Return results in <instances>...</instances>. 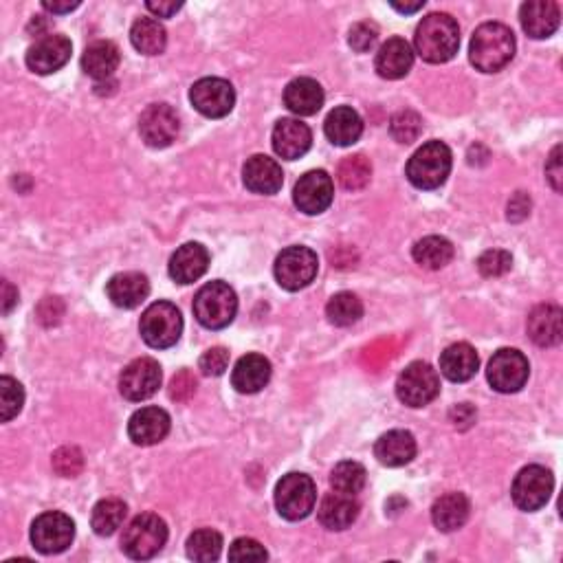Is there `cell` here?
<instances>
[{"instance_id":"1","label":"cell","mask_w":563,"mask_h":563,"mask_svg":"<svg viewBox=\"0 0 563 563\" xmlns=\"http://www.w3.org/2000/svg\"><path fill=\"white\" fill-rule=\"evenodd\" d=\"M416 53L429 64H445L460 49V27L449 14H429L418 22L414 36Z\"/></svg>"},{"instance_id":"2","label":"cell","mask_w":563,"mask_h":563,"mask_svg":"<svg viewBox=\"0 0 563 563\" xmlns=\"http://www.w3.org/2000/svg\"><path fill=\"white\" fill-rule=\"evenodd\" d=\"M515 55V33L502 22H484L471 38L469 60L482 73H498Z\"/></svg>"},{"instance_id":"3","label":"cell","mask_w":563,"mask_h":563,"mask_svg":"<svg viewBox=\"0 0 563 563\" xmlns=\"http://www.w3.org/2000/svg\"><path fill=\"white\" fill-rule=\"evenodd\" d=\"M451 150L443 141H429L418 148L407 163V179L418 190H438L451 172Z\"/></svg>"},{"instance_id":"4","label":"cell","mask_w":563,"mask_h":563,"mask_svg":"<svg viewBox=\"0 0 563 563\" xmlns=\"http://www.w3.org/2000/svg\"><path fill=\"white\" fill-rule=\"evenodd\" d=\"M238 313L236 291L225 282H209L194 297V315L198 324L209 330L227 328Z\"/></svg>"},{"instance_id":"5","label":"cell","mask_w":563,"mask_h":563,"mask_svg":"<svg viewBox=\"0 0 563 563\" xmlns=\"http://www.w3.org/2000/svg\"><path fill=\"white\" fill-rule=\"evenodd\" d=\"M165 542H168V524L159 515L141 513L126 526L124 537H121V548L130 559L143 561L157 557Z\"/></svg>"},{"instance_id":"6","label":"cell","mask_w":563,"mask_h":563,"mask_svg":"<svg viewBox=\"0 0 563 563\" xmlns=\"http://www.w3.org/2000/svg\"><path fill=\"white\" fill-rule=\"evenodd\" d=\"M139 330L150 348H172L183 333L181 311L170 302H154L141 315Z\"/></svg>"},{"instance_id":"7","label":"cell","mask_w":563,"mask_h":563,"mask_svg":"<svg viewBox=\"0 0 563 563\" xmlns=\"http://www.w3.org/2000/svg\"><path fill=\"white\" fill-rule=\"evenodd\" d=\"M317 502L315 482L306 473H289L275 487V506L278 513L289 522L306 520Z\"/></svg>"},{"instance_id":"8","label":"cell","mask_w":563,"mask_h":563,"mask_svg":"<svg viewBox=\"0 0 563 563\" xmlns=\"http://www.w3.org/2000/svg\"><path fill=\"white\" fill-rule=\"evenodd\" d=\"M317 253L308 247H289L275 260V280L286 291H302L317 278Z\"/></svg>"},{"instance_id":"9","label":"cell","mask_w":563,"mask_h":563,"mask_svg":"<svg viewBox=\"0 0 563 563\" xmlns=\"http://www.w3.org/2000/svg\"><path fill=\"white\" fill-rule=\"evenodd\" d=\"M440 394L438 372L423 361H414L407 366L396 381V396L407 407H425Z\"/></svg>"},{"instance_id":"10","label":"cell","mask_w":563,"mask_h":563,"mask_svg":"<svg viewBox=\"0 0 563 563\" xmlns=\"http://www.w3.org/2000/svg\"><path fill=\"white\" fill-rule=\"evenodd\" d=\"M553 489H555L553 473H550L546 467L531 465L517 473L511 495L517 509H522L526 513H535L548 504Z\"/></svg>"},{"instance_id":"11","label":"cell","mask_w":563,"mask_h":563,"mask_svg":"<svg viewBox=\"0 0 563 563\" xmlns=\"http://www.w3.org/2000/svg\"><path fill=\"white\" fill-rule=\"evenodd\" d=\"M528 374H531L528 359L524 357V352L515 348H502L495 352L487 368L491 388L500 394L520 392L528 381Z\"/></svg>"},{"instance_id":"12","label":"cell","mask_w":563,"mask_h":563,"mask_svg":"<svg viewBox=\"0 0 563 563\" xmlns=\"http://www.w3.org/2000/svg\"><path fill=\"white\" fill-rule=\"evenodd\" d=\"M75 524L69 515L60 511L42 513L31 524V544L42 555H58L73 544Z\"/></svg>"},{"instance_id":"13","label":"cell","mask_w":563,"mask_h":563,"mask_svg":"<svg viewBox=\"0 0 563 563\" xmlns=\"http://www.w3.org/2000/svg\"><path fill=\"white\" fill-rule=\"evenodd\" d=\"M161 366L150 357L135 359L124 368L119 377V392L132 403L148 401L161 388Z\"/></svg>"},{"instance_id":"14","label":"cell","mask_w":563,"mask_h":563,"mask_svg":"<svg viewBox=\"0 0 563 563\" xmlns=\"http://www.w3.org/2000/svg\"><path fill=\"white\" fill-rule=\"evenodd\" d=\"M190 102L198 113L209 119L227 117L236 106V91L227 80L220 77H203L190 91Z\"/></svg>"},{"instance_id":"15","label":"cell","mask_w":563,"mask_h":563,"mask_svg":"<svg viewBox=\"0 0 563 563\" xmlns=\"http://www.w3.org/2000/svg\"><path fill=\"white\" fill-rule=\"evenodd\" d=\"M333 198H335V185L328 172L324 170L306 172L302 179L295 183L293 201L297 209L308 216L324 214L326 209L333 205Z\"/></svg>"},{"instance_id":"16","label":"cell","mask_w":563,"mask_h":563,"mask_svg":"<svg viewBox=\"0 0 563 563\" xmlns=\"http://www.w3.org/2000/svg\"><path fill=\"white\" fill-rule=\"evenodd\" d=\"M139 135L150 148H168L179 137V117L168 104H152L139 119Z\"/></svg>"},{"instance_id":"17","label":"cell","mask_w":563,"mask_h":563,"mask_svg":"<svg viewBox=\"0 0 563 563\" xmlns=\"http://www.w3.org/2000/svg\"><path fill=\"white\" fill-rule=\"evenodd\" d=\"M73 44L66 36L60 33H51V36H44L36 40V44H31L27 51V66L38 75H51L55 71H60L62 66L71 60Z\"/></svg>"},{"instance_id":"18","label":"cell","mask_w":563,"mask_h":563,"mask_svg":"<svg viewBox=\"0 0 563 563\" xmlns=\"http://www.w3.org/2000/svg\"><path fill=\"white\" fill-rule=\"evenodd\" d=\"M273 150L278 157L286 161H295L304 157V154L313 146V132L304 121L284 117L273 128Z\"/></svg>"},{"instance_id":"19","label":"cell","mask_w":563,"mask_h":563,"mask_svg":"<svg viewBox=\"0 0 563 563\" xmlns=\"http://www.w3.org/2000/svg\"><path fill=\"white\" fill-rule=\"evenodd\" d=\"M170 414L161 407H141L139 412L132 414L128 423V436L139 447L159 445L161 440L170 434Z\"/></svg>"},{"instance_id":"20","label":"cell","mask_w":563,"mask_h":563,"mask_svg":"<svg viewBox=\"0 0 563 563\" xmlns=\"http://www.w3.org/2000/svg\"><path fill=\"white\" fill-rule=\"evenodd\" d=\"M242 181L253 194H278L284 185V174L280 163L267 154H253L242 168Z\"/></svg>"},{"instance_id":"21","label":"cell","mask_w":563,"mask_h":563,"mask_svg":"<svg viewBox=\"0 0 563 563\" xmlns=\"http://www.w3.org/2000/svg\"><path fill=\"white\" fill-rule=\"evenodd\" d=\"M209 267V251L201 242H187L170 258V278L179 284H194L201 280Z\"/></svg>"},{"instance_id":"22","label":"cell","mask_w":563,"mask_h":563,"mask_svg":"<svg viewBox=\"0 0 563 563\" xmlns=\"http://www.w3.org/2000/svg\"><path fill=\"white\" fill-rule=\"evenodd\" d=\"M520 20L528 36L535 40H544L553 36L559 29L561 11L559 5L550 3V0H531V3L522 5Z\"/></svg>"},{"instance_id":"23","label":"cell","mask_w":563,"mask_h":563,"mask_svg":"<svg viewBox=\"0 0 563 563\" xmlns=\"http://www.w3.org/2000/svg\"><path fill=\"white\" fill-rule=\"evenodd\" d=\"M361 506L355 500V495L346 493H328L324 495L322 504L317 509V517L328 531H346L348 526L357 522Z\"/></svg>"},{"instance_id":"24","label":"cell","mask_w":563,"mask_h":563,"mask_svg":"<svg viewBox=\"0 0 563 563\" xmlns=\"http://www.w3.org/2000/svg\"><path fill=\"white\" fill-rule=\"evenodd\" d=\"M528 335L542 348L559 346L563 339V313L555 304H542L528 315Z\"/></svg>"},{"instance_id":"25","label":"cell","mask_w":563,"mask_h":563,"mask_svg":"<svg viewBox=\"0 0 563 563\" xmlns=\"http://www.w3.org/2000/svg\"><path fill=\"white\" fill-rule=\"evenodd\" d=\"M108 300L119 308H137L150 295V282L143 273L126 271L117 273L106 284Z\"/></svg>"},{"instance_id":"26","label":"cell","mask_w":563,"mask_h":563,"mask_svg":"<svg viewBox=\"0 0 563 563\" xmlns=\"http://www.w3.org/2000/svg\"><path fill=\"white\" fill-rule=\"evenodd\" d=\"M414 64V51L410 47V42L403 38H390L383 44L377 53V73L383 80H401L407 73H410Z\"/></svg>"},{"instance_id":"27","label":"cell","mask_w":563,"mask_h":563,"mask_svg":"<svg viewBox=\"0 0 563 563\" xmlns=\"http://www.w3.org/2000/svg\"><path fill=\"white\" fill-rule=\"evenodd\" d=\"M374 456L383 467H405L416 458V438L405 429L383 434L374 445Z\"/></svg>"},{"instance_id":"28","label":"cell","mask_w":563,"mask_h":563,"mask_svg":"<svg viewBox=\"0 0 563 563\" xmlns=\"http://www.w3.org/2000/svg\"><path fill=\"white\" fill-rule=\"evenodd\" d=\"M284 104L300 117L317 115L324 106V88L311 77H297L284 91Z\"/></svg>"},{"instance_id":"29","label":"cell","mask_w":563,"mask_h":563,"mask_svg":"<svg viewBox=\"0 0 563 563\" xmlns=\"http://www.w3.org/2000/svg\"><path fill=\"white\" fill-rule=\"evenodd\" d=\"M271 381V363L262 355H247L242 357L234 372H231V385L240 394H256L262 388H267Z\"/></svg>"},{"instance_id":"30","label":"cell","mask_w":563,"mask_h":563,"mask_svg":"<svg viewBox=\"0 0 563 563\" xmlns=\"http://www.w3.org/2000/svg\"><path fill=\"white\" fill-rule=\"evenodd\" d=\"M324 132L330 143H335L339 148H348L352 143H357L363 135V119L359 117L357 110L350 106H339L330 110L326 117Z\"/></svg>"},{"instance_id":"31","label":"cell","mask_w":563,"mask_h":563,"mask_svg":"<svg viewBox=\"0 0 563 563\" xmlns=\"http://www.w3.org/2000/svg\"><path fill=\"white\" fill-rule=\"evenodd\" d=\"M471 504L465 493H447L432 506V522L440 533H454L469 520Z\"/></svg>"},{"instance_id":"32","label":"cell","mask_w":563,"mask_h":563,"mask_svg":"<svg viewBox=\"0 0 563 563\" xmlns=\"http://www.w3.org/2000/svg\"><path fill=\"white\" fill-rule=\"evenodd\" d=\"M119 49L115 42L110 40H97L88 44L84 55H82V69L86 75H91L97 82H106L113 77L119 66Z\"/></svg>"},{"instance_id":"33","label":"cell","mask_w":563,"mask_h":563,"mask_svg":"<svg viewBox=\"0 0 563 563\" xmlns=\"http://www.w3.org/2000/svg\"><path fill=\"white\" fill-rule=\"evenodd\" d=\"M478 368H480V357L469 344H454L440 355V372L454 383H465L473 379Z\"/></svg>"},{"instance_id":"34","label":"cell","mask_w":563,"mask_h":563,"mask_svg":"<svg viewBox=\"0 0 563 563\" xmlns=\"http://www.w3.org/2000/svg\"><path fill=\"white\" fill-rule=\"evenodd\" d=\"M412 256L423 269L438 271L454 260V245L443 236H427L416 242Z\"/></svg>"},{"instance_id":"35","label":"cell","mask_w":563,"mask_h":563,"mask_svg":"<svg viewBox=\"0 0 563 563\" xmlns=\"http://www.w3.org/2000/svg\"><path fill=\"white\" fill-rule=\"evenodd\" d=\"M130 40L143 55H159L168 44V31L154 18H139L130 29Z\"/></svg>"},{"instance_id":"36","label":"cell","mask_w":563,"mask_h":563,"mask_svg":"<svg viewBox=\"0 0 563 563\" xmlns=\"http://www.w3.org/2000/svg\"><path fill=\"white\" fill-rule=\"evenodd\" d=\"M126 513H128L126 504L117 500V498H108V500L97 502L95 509H93V515H91L93 531L99 537L115 535L117 528H121V524H124Z\"/></svg>"},{"instance_id":"37","label":"cell","mask_w":563,"mask_h":563,"mask_svg":"<svg viewBox=\"0 0 563 563\" xmlns=\"http://www.w3.org/2000/svg\"><path fill=\"white\" fill-rule=\"evenodd\" d=\"M326 317L328 322L339 328H346L357 324L363 317V302L355 293L341 291L337 295L330 297V302L326 306Z\"/></svg>"},{"instance_id":"38","label":"cell","mask_w":563,"mask_h":563,"mask_svg":"<svg viewBox=\"0 0 563 563\" xmlns=\"http://www.w3.org/2000/svg\"><path fill=\"white\" fill-rule=\"evenodd\" d=\"M372 179V163L363 154H352L339 163L337 181L346 192H359Z\"/></svg>"},{"instance_id":"39","label":"cell","mask_w":563,"mask_h":563,"mask_svg":"<svg viewBox=\"0 0 563 563\" xmlns=\"http://www.w3.org/2000/svg\"><path fill=\"white\" fill-rule=\"evenodd\" d=\"M366 469L359 462H339V465L330 473V487H333L337 493H346V495H357L366 487Z\"/></svg>"},{"instance_id":"40","label":"cell","mask_w":563,"mask_h":563,"mask_svg":"<svg viewBox=\"0 0 563 563\" xmlns=\"http://www.w3.org/2000/svg\"><path fill=\"white\" fill-rule=\"evenodd\" d=\"M223 553V535L212 528H201L187 539V557L194 561H216Z\"/></svg>"},{"instance_id":"41","label":"cell","mask_w":563,"mask_h":563,"mask_svg":"<svg viewBox=\"0 0 563 563\" xmlns=\"http://www.w3.org/2000/svg\"><path fill=\"white\" fill-rule=\"evenodd\" d=\"M22 405H25V390H22V385L11 377L0 379V418L9 423L11 418L20 414Z\"/></svg>"},{"instance_id":"42","label":"cell","mask_w":563,"mask_h":563,"mask_svg":"<svg viewBox=\"0 0 563 563\" xmlns=\"http://www.w3.org/2000/svg\"><path fill=\"white\" fill-rule=\"evenodd\" d=\"M390 132L392 137L399 143H414L423 132V119L414 110H401L396 113L390 121Z\"/></svg>"},{"instance_id":"43","label":"cell","mask_w":563,"mask_h":563,"mask_svg":"<svg viewBox=\"0 0 563 563\" xmlns=\"http://www.w3.org/2000/svg\"><path fill=\"white\" fill-rule=\"evenodd\" d=\"M51 465L60 478H77L84 471V456L77 447H62L53 454Z\"/></svg>"},{"instance_id":"44","label":"cell","mask_w":563,"mask_h":563,"mask_svg":"<svg viewBox=\"0 0 563 563\" xmlns=\"http://www.w3.org/2000/svg\"><path fill=\"white\" fill-rule=\"evenodd\" d=\"M513 267V256L504 249H489L478 258V271L484 278H502Z\"/></svg>"},{"instance_id":"45","label":"cell","mask_w":563,"mask_h":563,"mask_svg":"<svg viewBox=\"0 0 563 563\" xmlns=\"http://www.w3.org/2000/svg\"><path fill=\"white\" fill-rule=\"evenodd\" d=\"M348 42H350V47L355 49L357 53H368V51L374 49V44L379 42V27L374 25V22H370V20L357 22V25L350 29Z\"/></svg>"},{"instance_id":"46","label":"cell","mask_w":563,"mask_h":563,"mask_svg":"<svg viewBox=\"0 0 563 563\" xmlns=\"http://www.w3.org/2000/svg\"><path fill=\"white\" fill-rule=\"evenodd\" d=\"M269 553L256 539L240 537L229 546V559L231 561H267Z\"/></svg>"},{"instance_id":"47","label":"cell","mask_w":563,"mask_h":563,"mask_svg":"<svg viewBox=\"0 0 563 563\" xmlns=\"http://www.w3.org/2000/svg\"><path fill=\"white\" fill-rule=\"evenodd\" d=\"M198 368L203 370L205 377H220L229 368V352L225 348H209L198 361Z\"/></svg>"},{"instance_id":"48","label":"cell","mask_w":563,"mask_h":563,"mask_svg":"<svg viewBox=\"0 0 563 563\" xmlns=\"http://www.w3.org/2000/svg\"><path fill=\"white\" fill-rule=\"evenodd\" d=\"M196 392V379L190 370H181L170 383V399L176 403L190 401Z\"/></svg>"},{"instance_id":"49","label":"cell","mask_w":563,"mask_h":563,"mask_svg":"<svg viewBox=\"0 0 563 563\" xmlns=\"http://www.w3.org/2000/svg\"><path fill=\"white\" fill-rule=\"evenodd\" d=\"M64 315V304L60 297H44L38 306V319L44 326H55Z\"/></svg>"},{"instance_id":"50","label":"cell","mask_w":563,"mask_h":563,"mask_svg":"<svg viewBox=\"0 0 563 563\" xmlns=\"http://www.w3.org/2000/svg\"><path fill=\"white\" fill-rule=\"evenodd\" d=\"M546 179L555 192H561L563 181V168H561V146L550 152V159L546 163Z\"/></svg>"},{"instance_id":"51","label":"cell","mask_w":563,"mask_h":563,"mask_svg":"<svg viewBox=\"0 0 563 563\" xmlns=\"http://www.w3.org/2000/svg\"><path fill=\"white\" fill-rule=\"evenodd\" d=\"M506 216H509V220H513V223H520V220L531 216V196L517 192L509 201V214Z\"/></svg>"},{"instance_id":"52","label":"cell","mask_w":563,"mask_h":563,"mask_svg":"<svg viewBox=\"0 0 563 563\" xmlns=\"http://www.w3.org/2000/svg\"><path fill=\"white\" fill-rule=\"evenodd\" d=\"M451 421H454L456 427L467 429L473 421H476V412H473V407L469 403H462L451 412Z\"/></svg>"},{"instance_id":"53","label":"cell","mask_w":563,"mask_h":563,"mask_svg":"<svg viewBox=\"0 0 563 563\" xmlns=\"http://www.w3.org/2000/svg\"><path fill=\"white\" fill-rule=\"evenodd\" d=\"M146 7L157 18H172L176 11L183 7V3H154V0H150V3H146Z\"/></svg>"},{"instance_id":"54","label":"cell","mask_w":563,"mask_h":563,"mask_svg":"<svg viewBox=\"0 0 563 563\" xmlns=\"http://www.w3.org/2000/svg\"><path fill=\"white\" fill-rule=\"evenodd\" d=\"M18 304V291L9 280L3 282V315H9L11 308Z\"/></svg>"},{"instance_id":"55","label":"cell","mask_w":563,"mask_h":563,"mask_svg":"<svg viewBox=\"0 0 563 563\" xmlns=\"http://www.w3.org/2000/svg\"><path fill=\"white\" fill-rule=\"evenodd\" d=\"M42 7L51 11V14H69V11L80 7V0H77V3H49V0H44Z\"/></svg>"},{"instance_id":"56","label":"cell","mask_w":563,"mask_h":563,"mask_svg":"<svg viewBox=\"0 0 563 563\" xmlns=\"http://www.w3.org/2000/svg\"><path fill=\"white\" fill-rule=\"evenodd\" d=\"M392 7L396 11H401V14H414V11L418 9H423L425 7V0H416V3H392Z\"/></svg>"}]
</instances>
